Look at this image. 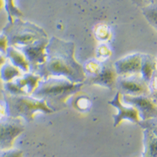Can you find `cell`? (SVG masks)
I'll return each instance as SVG.
<instances>
[{
	"label": "cell",
	"mask_w": 157,
	"mask_h": 157,
	"mask_svg": "<svg viewBox=\"0 0 157 157\" xmlns=\"http://www.w3.org/2000/svg\"><path fill=\"white\" fill-rule=\"evenodd\" d=\"M141 10L147 22L157 32V3L144 7Z\"/></svg>",
	"instance_id": "cell-18"
},
{
	"label": "cell",
	"mask_w": 157,
	"mask_h": 157,
	"mask_svg": "<svg viewBox=\"0 0 157 157\" xmlns=\"http://www.w3.org/2000/svg\"><path fill=\"white\" fill-rule=\"evenodd\" d=\"M83 83H74L65 77L41 79L31 96L45 101L54 112L64 109L67 99L79 92Z\"/></svg>",
	"instance_id": "cell-2"
},
{
	"label": "cell",
	"mask_w": 157,
	"mask_h": 157,
	"mask_svg": "<svg viewBox=\"0 0 157 157\" xmlns=\"http://www.w3.org/2000/svg\"><path fill=\"white\" fill-rule=\"evenodd\" d=\"M149 87V96L157 105V72L155 71L152 76L150 82H148Z\"/></svg>",
	"instance_id": "cell-20"
},
{
	"label": "cell",
	"mask_w": 157,
	"mask_h": 157,
	"mask_svg": "<svg viewBox=\"0 0 157 157\" xmlns=\"http://www.w3.org/2000/svg\"><path fill=\"white\" fill-rule=\"evenodd\" d=\"M6 61H7V58L6 56H5V55L1 54V53H0V68H1V67L4 64V62H5Z\"/></svg>",
	"instance_id": "cell-26"
},
{
	"label": "cell",
	"mask_w": 157,
	"mask_h": 157,
	"mask_svg": "<svg viewBox=\"0 0 157 157\" xmlns=\"http://www.w3.org/2000/svg\"><path fill=\"white\" fill-rule=\"evenodd\" d=\"M155 71H156L155 56L150 54H141V66L140 72L141 77L148 83Z\"/></svg>",
	"instance_id": "cell-14"
},
{
	"label": "cell",
	"mask_w": 157,
	"mask_h": 157,
	"mask_svg": "<svg viewBox=\"0 0 157 157\" xmlns=\"http://www.w3.org/2000/svg\"><path fill=\"white\" fill-rule=\"evenodd\" d=\"M86 85H97L108 89L115 87L117 74L113 65L106 64L97 59H91L83 65Z\"/></svg>",
	"instance_id": "cell-5"
},
{
	"label": "cell",
	"mask_w": 157,
	"mask_h": 157,
	"mask_svg": "<svg viewBox=\"0 0 157 157\" xmlns=\"http://www.w3.org/2000/svg\"><path fill=\"white\" fill-rule=\"evenodd\" d=\"M121 100L124 104L132 106L137 110L140 121L157 117V105L149 95H121Z\"/></svg>",
	"instance_id": "cell-9"
},
{
	"label": "cell",
	"mask_w": 157,
	"mask_h": 157,
	"mask_svg": "<svg viewBox=\"0 0 157 157\" xmlns=\"http://www.w3.org/2000/svg\"><path fill=\"white\" fill-rule=\"evenodd\" d=\"M7 60L15 66L23 73L29 72V65L25 55L13 46H9L5 53Z\"/></svg>",
	"instance_id": "cell-13"
},
{
	"label": "cell",
	"mask_w": 157,
	"mask_h": 157,
	"mask_svg": "<svg viewBox=\"0 0 157 157\" xmlns=\"http://www.w3.org/2000/svg\"><path fill=\"white\" fill-rule=\"evenodd\" d=\"M41 77L34 72H25L20 77L15 78L14 81L25 95H31L38 86Z\"/></svg>",
	"instance_id": "cell-12"
},
{
	"label": "cell",
	"mask_w": 157,
	"mask_h": 157,
	"mask_svg": "<svg viewBox=\"0 0 157 157\" xmlns=\"http://www.w3.org/2000/svg\"><path fill=\"white\" fill-rule=\"evenodd\" d=\"M3 92L10 95H25L14 81L3 82Z\"/></svg>",
	"instance_id": "cell-19"
},
{
	"label": "cell",
	"mask_w": 157,
	"mask_h": 157,
	"mask_svg": "<svg viewBox=\"0 0 157 157\" xmlns=\"http://www.w3.org/2000/svg\"><path fill=\"white\" fill-rule=\"evenodd\" d=\"M155 59H156V72H157V56H155Z\"/></svg>",
	"instance_id": "cell-29"
},
{
	"label": "cell",
	"mask_w": 157,
	"mask_h": 157,
	"mask_svg": "<svg viewBox=\"0 0 157 157\" xmlns=\"http://www.w3.org/2000/svg\"><path fill=\"white\" fill-rule=\"evenodd\" d=\"M3 100L6 103L7 116L21 119L26 122H32L36 113L51 114L55 113L44 100L31 95H10L3 93Z\"/></svg>",
	"instance_id": "cell-3"
},
{
	"label": "cell",
	"mask_w": 157,
	"mask_h": 157,
	"mask_svg": "<svg viewBox=\"0 0 157 157\" xmlns=\"http://www.w3.org/2000/svg\"><path fill=\"white\" fill-rule=\"evenodd\" d=\"M25 129L23 119L8 116L0 119V151L13 148L16 139Z\"/></svg>",
	"instance_id": "cell-6"
},
{
	"label": "cell",
	"mask_w": 157,
	"mask_h": 157,
	"mask_svg": "<svg viewBox=\"0 0 157 157\" xmlns=\"http://www.w3.org/2000/svg\"><path fill=\"white\" fill-rule=\"evenodd\" d=\"M22 74L23 72L19 68L7 60L0 68V81H3V82H12Z\"/></svg>",
	"instance_id": "cell-15"
},
{
	"label": "cell",
	"mask_w": 157,
	"mask_h": 157,
	"mask_svg": "<svg viewBox=\"0 0 157 157\" xmlns=\"http://www.w3.org/2000/svg\"><path fill=\"white\" fill-rule=\"evenodd\" d=\"M131 2L139 8L143 9L144 7L157 3V0H131Z\"/></svg>",
	"instance_id": "cell-24"
},
{
	"label": "cell",
	"mask_w": 157,
	"mask_h": 157,
	"mask_svg": "<svg viewBox=\"0 0 157 157\" xmlns=\"http://www.w3.org/2000/svg\"><path fill=\"white\" fill-rule=\"evenodd\" d=\"M142 157H152V156H151L150 155H148L147 153H145V152H143V154H142Z\"/></svg>",
	"instance_id": "cell-28"
},
{
	"label": "cell",
	"mask_w": 157,
	"mask_h": 157,
	"mask_svg": "<svg viewBox=\"0 0 157 157\" xmlns=\"http://www.w3.org/2000/svg\"><path fill=\"white\" fill-rule=\"evenodd\" d=\"M7 117V109L5 101H0V119Z\"/></svg>",
	"instance_id": "cell-25"
},
{
	"label": "cell",
	"mask_w": 157,
	"mask_h": 157,
	"mask_svg": "<svg viewBox=\"0 0 157 157\" xmlns=\"http://www.w3.org/2000/svg\"><path fill=\"white\" fill-rule=\"evenodd\" d=\"M141 66V53H133L120 58L113 63L118 77L140 74Z\"/></svg>",
	"instance_id": "cell-11"
},
{
	"label": "cell",
	"mask_w": 157,
	"mask_h": 157,
	"mask_svg": "<svg viewBox=\"0 0 157 157\" xmlns=\"http://www.w3.org/2000/svg\"><path fill=\"white\" fill-rule=\"evenodd\" d=\"M109 104L117 109V113L113 116V127L119 126L124 120L137 124L140 121L137 110L130 105H127L121 100V94L117 92L112 100L109 102Z\"/></svg>",
	"instance_id": "cell-10"
},
{
	"label": "cell",
	"mask_w": 157,
	"mask_h": 157,
	"mask_svg": "<svg viewBox=\"0 0 157 157\" xmlns=\"http://www.w3.org/2000/svg\"><path fill=\"white\" fill-rule=\"evenodd\" d=\"M8 47H9V43L7 37L3 33H0V53L5 55Z\"/></svg>",
	"instance_id": "cell-23"
},
{
	"label": "cell",
	"mask_w": 157,
	"mask_h": 157,
	"mask_svg": "<svg viewBox=\"0 0 157 157\" xmlns=\"http://www.w3.org/2000/svg\"><path fill=\"white\" fill-rule=\"evenodd\" d=\"M48 37L39 39L33 43L17 48L25 55L29 65V71L35 73L40 65L43 64L46 58V46L48 45Z\"/></svg>",
	"instance_id": "cell-8"
},
{
	"label": "cell",
	"mask_w": 157,
	"mask_h": 157,
	"mask_svg": "<svg viewBox=\"0 0 157 157\" xmlns=\"http://www.w3.org/2000/svg\"><path fill=\"white\" fill-rule=\"evenodd\" d=\"M3 33L7 37L9 46L15 48L29 45L39 39L48 37L45 30L40 27L20 19H14L12 24L9 23L3 29Z\"/></svg>",
	"instance_id": "cell-4"
},
{
	"label": "cell",
	"mask_w": 157,
	"mask_h": 157,
	"mask_svg": "<svg viewBox=\"0 0 157 157\" xmlns=\"http://www.w3.org/2000/svg\"><path fill=\"white\" fill-rule=\"evenodd\" d=\"M144 151L152 157H157V137L149 129H143Z\"/></svg>",
	"instance_id": "cell-16"
},
{
	"label": "cell",
	"mask_w": 157,
	"mask_h": 157,
	"mask_svg": "<svg viewBox=\"0 0 157 157\" xmlns=\"http://www.w3.org/2000/svg\"><path fill=\"white\" fill-rule=\"evenodd\" d=\"M24 152L19 149L12 148L5 151H0V157H23Z\"/></svg>",
	"instance_id": "cell-22"
},
{
	"label": "cell",
	"mask_w": 157,
	"mask_h": 157,
	"mask_svg": "<svg viewBox=\"0 0 157 157\" xmlns=\"http://www.w3.org/2000/svg\"><path fill=\"white\" fill-rule=\"evenodd\" d=\"M115 87L121 95H149L148 83L141 77L140 74L117 77Z\"/></svg>",
	"instance_id": "cell-7"
},
{
	"label": "cell",
	"mask_w": 157,
	"mask_h": 157,
	"mask_svg": "<svg viewBox=\"0 0 157 157\" xmlns=\"http://www.w3.org/2000/svg\"><path fill=\"white\" fill-rule=\"evenodd\" d=\"M4 10V2L3 0H0V12Z\"/></svg>",
	"instance_id": "cell-27"
},
{
	"label": "cell",
	"mask_w": 157,
	"mask_h": 157,
	"mask_svg": "<svg viewBox=\"0 0 157 157\" xmlns=\"http://www.w3.org/2000/svg\"><path fill=\"white\" fill-rule=\"evenodd\" d=\"M46 58L35 73L41 79L51 77H65L74 83H84L85 73L82 65L75 58V43L56 36L49 39Z\"/></svg>",
	"instance_id": "cell-1"
},
{
	"label": "cell",
	"mask_w": 157,
	"mask_h": 157,
	"mask_svg": "<svg viewBox=\"0 0 157 157\" xmlns=\"http://www.w3.org/2000/svg\"><path fill=\"white\" fill-rule=\"evenodd\" d=\"M4 2V10H6L8 15V21L10 24L14 21V19H20L24 16L23 13L15 5L14 0H3Z\"/></svg>",
	"instance_id": "cell-17"
},
{
	"label": "cell",
	"mask_w": 157,
	"mask_h": 157,
	"mask_svg": "<svg viewBox=\"0 0 157 157\" xmlns=\"http://www.w3.org/2000/svg\"><path fill=\"white\" fill-rule=\"evenodd\" d=\"M143 129H149L157 137V117L147 120H141L138 124Z\"/></svg>",
	"instance_id": "cell-21"
}]
</instances>
